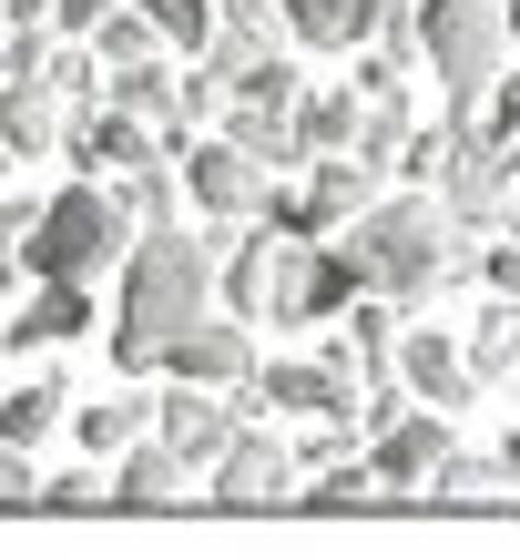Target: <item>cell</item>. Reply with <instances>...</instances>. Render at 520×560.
I'll return each instance as SVG.
<instances>
[{
  "label": "cell",
  "mask_w": 520,
  "mask_h": 560,
  "mask_svg": "<svg viewBox=\"0 0 520 560\" xmlns=\"http://www.w3.org/2000/svg\"><path fill=\"white\" fill-rule=\"evenodd\" d=\"M460 224H449L439 194H378L368 214L347 224V255L368 266V295H388V306H429L439 276L460 266Z\"/></svg>",
  "instance_id": "2"
},
{
  "label": "cell",
  "mask_w": 520,
  "mask_h": 560,
  "mask_svg": "<svg viewBox=\"0 0 520 560\" xmlns=\"http://www.w3.org/2000/svg\"><path fill=\"white\" fill-rule=\"evenodd\" d=\"M418 61L439 72L449 113H479V103H490V82L510 72L500 0H418Z\"/></svg>",
  "instance_id": "4"
},
{
  "label": "cell",
  "mask_w": 520,
  "mask_h": 560,
  "mask_svg": "<svg viewBox=\"0 0 520 560\" xmlns=\"http://www.w3.org/2000/svg\"><path fill=\"white\" fill-rule=\"evenodd\" d=\"M31 224H42V194H11V205H0V245L21 255V245H31Z\"/></svg>",
  "instance_id": "39"
},
{
  "label": "cell",
  "mask_w": 520,
  "mask_h": 560,
  "mask_svg": "<svg viewBox=\"0 0 520 560\" xmlns=\"http://www.w3.org/2000/svg\"><path fill=\"white\" fill-rule=\"evenodd\" d=\"M347 398H357V377L347 368H327V357H266L245 387H235V418L245 408H286V418H347Z\"/></svg>",
  "instance_id": "8"
},
{
  "label": "cell",
  "mask_w": 520,
  "mask_h": 560,
  "mask_svg": "<svg viewBox=\"0 0 520 560\" xmlns=\"http://www.w3.org/2000/svg\"><path fill=\"white\" fill-rule=\"evenodd\" d=\"M490 458H500V479H510V489H520V428H510V439H500V448H490Z\"/></svg>",
  "instance_id": "41"
},
{
  "label": "cell",
  "mask_w": 520,
  "mask_h": 560,
  "mask_svg": "<svg viewBox=\"0 0 520 560\" xmlns=\"http://www.w3.org/2000/svg\"><path fill=\"white\" fill-rule=\"evenodd\" d=\"M113 194H123V214H134V235H174L184 224L174 214V163H143V174H123Z\"/></svg>",
  "instance_id": "27"
},
{
  "label": "cell",
  "mask_w": 520,
  "mask_h": 560,
  "mask_svg": "<svg viewBox=\"0 0 520 560\" xmlns=\"http://www.w3.org/2000/svg\"><path fill=\"white\" fill-rule=\"evenodd\" d=\"M174 163H184V194L205 205V224H224V235L255 224V214H266V194H276V174H266L255 153H235L224 133H215V143H184Z\"/></svg>",
  "instance_id": "7"
},
{
  "label": "cell",
  "mask_w": 520,
  "mask_h": 560,
  "mask_svg": "<svg viewBox=\"0 0 520 560\" xmlns=\"http://www.w3.org/2000/svg\"><path fill=\"white\" fill-rule=\"evenodd\" d=\"M42 500V469H31V448H0V510Z\"/></svg>",
  "instance_id": "35"
},
{
  "label": "cell",
  "mask_w": 520,
  "mask_h": 560,
  "mask_svg": "<svg viewBox=\"0 0 520 560\" xmlns=\"http://www.w3.org/2000/svg\"><path fill=\"white\" fill-rule=\"evenodd\" d=\"M500 21H510V42H520V0H500Z\"/></svg>",
  "instance_id": "43"
},
{
  "label": "cell",
  "mask_w": 520,
  "mask_h": 560,
  "mask_svg": "<svg viewBox=\"0 0 520 560\" xmlns=\"http://www.w3.org/2000/svg\"><path fill=\"white\" fill-rule=\"evenodd\" d=\"M215 103H224V92H215V82H205V72H184V133H194V122H205V113H215Z\"/></svg>",
  "instance_id": "40"
},
{
  "label": "cell",
  "mask_w": 520,
  "mask_h": 560,
  "mask_svg": "<svg viewBox=\"0 0 520 560\" xmlns=\"http://www.w3.org/2000/svg\"><path fill=\"white\" fill-rule=\"evenodd\" d=\"M266 285H276V235H235V255L215 266V306L224 316H266Z\"/></svg>",
  "instance_id": "23"
},
{
  "label": "cell",
  "mask_w": 520,
  "mask_h": 560,
  "mask_svg": "<svg viewBox=\"0 0 520 560\" xmlns=\"http://www.w3.org/2000/svg\"><path fill=\"white\" fill-rule=\"evenodd\" d=\"M61 418H72V387H61V377H21L11 398H0V448H31V439H51Z\"/></svg>",
  "instance_id": "24"
},
{
  "label": "cell",
  "mask_w": 520,
  "mask_h": 560,
  "mask_svg": "<svg viewBox=\"0 0 520 560\" xmlns=\"http://www.w3.org/2000/svg\"><path fill=\"white\" fill-rule=\"evenodd\" d=\"M72 439H82L92 458H123L134 439H153V398H143V387H113V398H82V408H72Z\"/></svg>",
  "instance_id": "20"
},
{
  "label": "cell",
  "mask_w": 520,
  "mask_h": 560,
  "mask_svg": "<svg viewBox=\"0 0 520 560\" xmlns=\"http://www.w3.org/2000/svg\"><path fill=\"white\" fill-rule=\"evenodd\" d=\"M297 489V448L276 439V428H235L224 439V458H215V500H235V510H255V500H286Z\"/></svg>",
  "instance_id": "10"
},
{
  "label": "cell",
  "mask_w": 520,
  "mask_h": 560,
  "mask_svg": "<svg viewBox=\"0 0 520 560\" xmlns=\"http://www.w3.org/2000/svg\"><path fill=\"white\" fill-rule=\"evenodd\" d=\"M235 398H215V387H174V398H153V439H164L184 469H215L224 439H235Z\"/></svg>",
  "instance_id": "12"
},
{
  "label": "cell",
  "mask_w": 520,
  "mask_h": 560,
  "mask_svg": "<svg viewBox=\"0 0 520 560\" xmlns=\"http://www.w3.org/2000/svg\"><path fill=\"white\" fill-rule=\"evenodd\" d=\"M307 500H316V510H347V500H378V469H368V458H347V469H327V479L307 489Z\"/></svg>",
  "instance_id": "32"
},
{
  "label": "cell",
  "mask_w": 520,
  "mask_h": 560,
  "mask_svg": "<svg viewBox=\"0 0 520 560\" xmlns=\"http://www.w3.org/2000/svg\"><path fill=\"white\" fill-rule=\"evenodd\" d=\"M92 500H113V479H42V510H92Z\"/></svg>",
  "instance_id": "37"
},
{
  "label": "cell",
  "mask_w": 520,
  "mask_h": 560,
  "mask_svg": "<svg viewBox=\"0 0 520 560\" xmlns=\"http://www.w3.org/2000/svg\"><path fill=\"white\" fill-rule=\"evenodd\" d=\"M92 316H103V306H92V285H31L21 316H11V347H72Z\"/></svg>",
  "instance_id": "19"
},
{
  "label": "cell",
  "mask_w": 520,
  "mask_h": 560,
  "mask_svg": "<svg viewBox=\"0 0 520 560\" xmlns=\"http://www.w3.org/2000/svg\"><path fill=\"white\" fill-rule=\"evenodd\" d=\"M103 103L134 113V122H153V133H184V72H174V61H134V72H113Z\"/></svg>",
  "instance_id": "21"
},
{
  "label": "cell",
  "mask_w": 520,
  "mask_h": 560,
  "mask_svg": "<svg viewBox=\"0 0 520 560\" xmlns=\"http://www.w3.org/2000/svg\"><path fill=\"white\" fill-rule=\"evenodd\" d=\"M357 122H368V103H357V92H307V103H297L307 163H316V153H357Z\"/></svg>",
  "instance_id": "25"
},
{
  "label": "cell",
  "mask_w": 520,
  "mask_h": 560,
  "mask_svg": "<svg viewBox=\"0 0 520 560\" xmlns=\"http://www.w3.org/2000/svg\"><path fill=\"white\" fill-rule=\"evenodd\" d=\"M388 368H398V387H408L418 408H439V418L479 398V377H470V357L449 347L439 326H398V357H388Z\"/></svg>",
  "instance_id": "11"
},
{
  "label": "cell",
  "mask_w": 520,
  "mask_h": 560,
  "mask_svg": "<svg viewBox=\"0 0 520 560\" xmlns=\"http://www.w3.org/2000/svg\"><path fill=\"white\" fill-rule=\"evenodd\" d=\"M113 11H123V0H61V11H51V21H61V31H72V42H92V31H103Z\"/></svg>",
  "instance_id": "38"
},
{
  "label": "cell",
  "mask_w": 520,
  "mask_h": 560,
  "mask_svg": "<svg viewBox=\"0 0 520 560\" xmlns=\"http://www.w3.org/2000/svg\"><path fill=\"white\" fill-rule=\"evenodd\" d=\"M347 306H368V266L347 245H286L276 235V285H266V326H337Z\"/></svg>",
  "instance_id": "6"
},
{
  "label": "cell",
  "mask_w": 520,
  "mask_h": 560,
  "mask_svg": "<svg viewBox=\"0 0 520 560\" xmlns=\"http://www.w3.org/2000/svg\"><path fill=\"white\" fill-rule=\"evenodd\" d=\"M347 458H357V448H347V418H327V428L297 448V469H347Z\"/></svg>",
  "instance_id": "36"
},
{
  "label": "cell",
  "mask_w": 520,
  "mask_h": 560,
  "mask_svg": "<svg viewBox=\"0 0 520 560\" xmlns=\"http://www.w3.org/2000/svg\"><path fill=\"white\" fill-rule=\"evenodd\" d=\"M479 122H490L500 143H520V61H510L500 82H490V103H479Z\"/></svg>",
  "instance_id": "34"
},
{
  "label": "cell",
  "mask_w": 520,
  "mask_h": 560,
  "mask_svg": "<svg viewBox=\"0 0 520 560\" xmlns=\"http://www.w3.org/2000/svg\"><path fill=\"white\" fill-rule=\"evenodd\" d=\"M92 61H103V72H134V61H164V31H153L134 0H123V11L92 31Z\"/></svg>",
  "instance_id": "26"
},
{
  "label": "cell",
  "mask_w": 520,
  "mask_h": 560,
  "mask_svg": "<svg viewBox=\"0 0 520 560\" xmlns=\"http://www.w3.org/2000/svg\"><path fill=\"white\" fill-rule=\"evenodd\" d=\"M276 11H286V31H297L307 51H368L388 0H276Z\"/></svg>",
  "instance_id": "17"
},
{
  "label": "cell",
  "mask_w": 520,
  "mask_h": 560,
  "mask_svg": "<svg viewBox=\"0 0 520 560\" xmlns=\"http://www.w3.org/2000/svg\"><path fill=\"white\" fill-rule=\"evenodd\" d=\"M143 235H134V214H123V194L113 184H72V194H51L42 224H31V245H21V276H42V285H92L103 266H123Z\"/></svg>",
  "instance_id": "3"
},
{
  "label": "cell",
  "mask_w": 520,
  "mask_h": 560,
  "mask_svg": "<svg viewBox=\"0 0 520 560\" xmlns=\"http://www.w3.org/2000/svg\"><path fill=\"white\" fill-rule=\"evenodd\" d=\"M164 377L174 387H215V398H235V387L255 377V337H245V316H205L194 337L164 357Z\"/></svg>",
  "instance_id": "13"
},
{
  "label": "cell",
  "mask_w": 520,
  "mask_h": 560,
  "mask_svg": "<svg viewBox=\"0 0 520 560\" xmlns=\"http://www.w3.org/2000/svg\"><path fill=\"white\" fill-rule=\"evenodd\" d=\"M184 458L164 448V439H134V448H123L113 458V500H134V510H164V500H184Z\"/></svg>",
  "instance_id": "22"
},
{
  "label": "cell",
  "mask_w": 520,
  "mask_h": 560,
  "mask_svg": "<svg viewBox=\"0 0 520 560\" xmlns=\"http://www.w3.org/2000/svg\"><path fill=\"white\" fill-rule=\"evenodd\" d=\"M61 122H72V113H61V92L42 72H11V82H0V153H51Z\"/></svg>",
  "instance_id": "16"
},
{
  "label": "cell",
  "mask_w": 520,
  "mask_h": 560,
  "mask_svg": "<svg viewBox=\"0 0 520 560\" xmlns=\"http://www.w3.org/2000/svg\"><path fill=\"white\" fill-rule=\"evenodd\" d=\"M61 143H72V163H82V184H123V174H143V163H164V143H153V122H134V113H72L61 122Z\"/></svg>",
  "instance_id": "9"
},
{
  "label": "cell",
  "mask_w": 520,
  "mask_h": 560,
  "mask_svg": "<svg viewBox=\"0 0 520 560\" xmlns=\"http://www.w3.org/2000/svg\"><path fill=\"white\" fill-rule=\"evenodd\" d=\"M235 153H255L266 174H307V143H297V113H276V103H224V122H215Z\"/></svg>",
  "instance_id": "18"
},
{
  "label": "cell",
  "mask_w": 520,
  "mask_h": 560,
  "mask_svg": "<svg viewBox=\"0 0 520 560\" xmlns=\"http://www.w3.org/2000/svg\"><path fill=\"white\" fill-rule=\"evenodd\" d=\"M134 11H143L153 31H164V42H184V61L215 42V0H134Z\"/></svg>",
  "instance_id": "29"
},
{
  "label": "cell",
  "mask_w": 520,
  "mask_h": 560,
  "mask_svg": "<svg viewBox=\"0 0 520 560\" xmlns=\"http://www.w3.org/2000/svg\"><path fill=\"white\" fill-rule=\"evenodd\" d=\"M0 163H11V153H0Z\"/></svg>",
  "instance_id": "44"
},
{
  "label": "cell",
  "mask_w": 520,
  "mask_h": 560,
  "mask_svg": "<svg viewBox=\"0 0 520 560\" xmlns=\"http://www.w3.org/2000/svg\"><path fill=\"white\" fill-rule=\"evenodd\" d=\"M439 458H449V418H439V408H408L398 428H378V439H368L378 489H429Z\"/></svg>",
  "instance_id": "14"
},
{
  "label": "cell",
  "mask_w": 520,
  "mask_h": 560,
  "mask_svg": "<svg viewBox=\"0 0 520 560\" xmlns=\"http://www.w3.org/2000/svg\"><path fill=\"white\" fill-rule=\"evenodd\" d=\"M297 194H307V214H316V235H337V224H357V214L378 205V174H368V163H357V153H316Z\"/></svg>",
  "instance_id": "15"
},
{
  "label": "cell",
  "mask_w": 520,
  "mask_h": 560,
  "mask_svg": "<svg viewBox=\"0 0 520 560\" xmlns=\"http://www.w3.org/2000/svg\"><path fill=\"white\" fill-rule=\"evenodd\" d=\"M439 205H449V224H460V235H490V224H510V205H520V153H510L479 113H449Z\"/></svg>",
  "instance_id": "5"
},
{
  "label": "cell",
  "mask_w": 520,
  "mask_h": 560,
  "mask_svg": "<svg viewBox=\"0 0 520 560\" xmlns=\"http://www.w3.org/2000/svg\"><path fill=\"white\" fill-rule=\"evenodd\" d=\"M11 285H21V255H11V245H0V295H11Z\"/></svg>",
  "instance_id": "42"
},
{
  "label": "cell",
  "mask_w": 520,
  "mask_h": 560,
  "mask_svg": "<svg viewBox=\"0 0 520 560\" xmlns=\"http://www.w3.org/2000/svg\"><path fill=\"white\" fill-rule=\"evenodd\" d=\"M460 357H470V377H479V387H490V377H510V306H490V316H479Z\"/></svg>",
  "instance_id": "30"
},
{
  "label": "cell",
  "mask_w": 520,
  "mask_h": 560,
  "mask_svg": "<svg viewBox=\"0 0 520 560\" xmlns=\"http://www.w3.org/2000/svg\"><path fill=\"white\" fill-rule=\"evenodd\" d=\"M429 489H439V500H479V489H510V479H500V458H470V448H449Z\"/></svg>",
  "instance_id": "31"
},
{
  "label": "cell",
  "mask_w": 520,
  "mask_h": 560,
  "mask_svg": "<svg viewBox=\"0 0 520 560\" xmlns=\"http://www.w3.org/2000/svg\"><path fill=\"white\" fill-rule=\"evenodd\" d=\"M408 92H388V103H368V122H357V163H368V174H388V163L408 153Z\"/></svg>",
  "instance_id": "28"
},
{
  "label": "cell",
  "mask_w": 520,
  "mask_h": 560,
  "mask_svg": "<svg viewBox=\"0 0 520 560\" xmlns=\"http://www.w3.org/2000/svg\"><path fill=\"white\" fill-rule=\"evenodd\" d=\"M215 306V235H143L134 255H123V295H113V368L123 377H153L164 357L194 337Z\"/></svg>",
  "instance_id": "1"
},
{
  "label": "cell",
  "mask_w": 520,
  "mask_h": 560,
  "mask_svg": "<svg viewBox=\"0 0 520 560\" xmlns=\"http://www.w3.org/2000/svg\"><path fill=\"white\" fill-rule=\"evenodd\" d=\"M479 285H490L500 306H520V235H500V245H479Z\"/></svg>",
  "instance_id": "33"
}]
</instances>
